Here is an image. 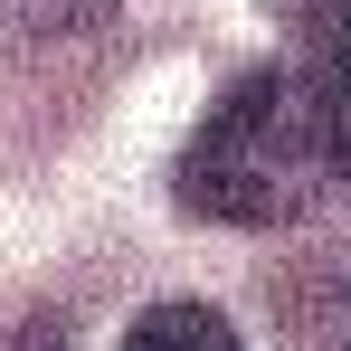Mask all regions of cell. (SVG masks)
Instances as JSON below:
<instances>
[{"mask_svg":"<svg viewBox=\"0 0 351 351\" xmlns=\"http://www.w3.org/2000/svg\"><path fill=\"white\" fill-rule=\"evenodd\" d=\"M114 0H0V58H29V48H66L86 29H105Z\"/></svg>","mask_w":351,"mask_h":351,"instance_id":"7a4b0ae2","label":"cell"},{"mask_svg":"<svg viewBox=\"0 0 351 351\" xmlns=\"http://www.w3.org/2000/svg\"><path fill=\"white\" fill-rule=\"evenodd\" d=\"M123 351H247V342L228 332V313H209V304H152V313H133Z\"/></svg>","mask_w":351,"mask_h":351,"instance_id":"3957f363","label":"cell"},{"mask_svg":"<svg viewBox=\"0 0 351 351\" xmlns=\"http://www.w3.org/2000/svg\"><path fill=\"white\" fill-rule=\"evenodd\" d=\"M313 76H323V133H332V171L351 180V48H342V58H323Z\"/></svg>","mask_w":351,"mask_h":351,"instance_id":"277c9868","label":"cell"},{"mask_svg":"<svg viewBox=\"0 0 351 351\" xmlns=\"http://www.w3.org/2000/svg\"><path fill=\"white\" fill-rule=\"evenodd\" d=\"M332 171V133H323V76L304 66H247L209 123L180 152V209L209 228H285L313 209V190Z\"/></svg>","mask_w":351,"mask_h":351,"instance_id":"6da1fadb","label":"cell"},{"mask_svg":"<svg viewBox=\"0 0 351 351\" xmlns=\"http://www.w3.org/2000/svg\"><path fill=\"white\" fill-rule=\"evenodd\" d=\"M276 10H285L323 58H342V48H351V0H276Z\"/></svg>","mask_w":351,"mask_h":351,"instance_id":"5b68a950","label":"cell"}]
</instances>
